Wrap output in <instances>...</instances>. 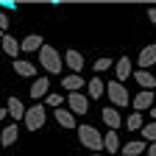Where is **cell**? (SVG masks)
Segmentation results:
<instances>
[{
  "instance_id": "obj_4",
  "label": "cell",
  "mask_w": 156,
  "mask_h": 156,
  "mask_svg": "<svg viewBox=\"0 0 156 156\" xmlns=\"http://www.w3.org/2000/svg\"><path fill=\"white\" fill-rule=\"evenodd\" d=\"M45 120H48V109H45L42 103L31 106L28 114H25V126H28V131H39V128L45 126Z\"/></svg>"
},
{
  "instance_id": "obj_12",
  "label": "cell",
  "mask_w": 156,
  "mask_h": 156,
  "mask_svg": "<svg viewBox=\"0 0 156 156\" xmlns=\"http://www.w3.org/2000/svg\"><path fill=\"white\" fill-rule=\"evenodd\" d=\"M114 75H117V81H126L128 75H134V64H131V58L128 56H120L117 58V64H114Z\"/></svg>"
},
{
  "instance_id": "obj_29",
  "label": "cell",
  "mask_w": 156,
  "mask_h": 156,
  "mask_svg": "<svg viewBox=\"0 0 156 156\" xmlns=\"http://www.w3.org/2000/svg\"><path fill=\"white\" fill-rule=\"evenodd\" d=\"M148 20H151L153 25H156V9H148Z\"/></svg>"
},
{
  "instance_id": "obj_8",
  "label": "cell",
  "mask_w": 156,
  "mask_h": 156,
  "mask_svg": "<svg viewBox=\"0 0 156 156\" xmlns=\"http://www.w3.org/2000/svg\"><path fill=\"white\" fill-rule=\"evenodd\" d=\"M6 109H9V114H11V120H14V123H20V120L25 123V114H28V109L23 106V101H20L17 95H11L9 101H6Z\"/></svg>"
},
{
  "instance_id": "obj_21",
  "label": "cell",
  "mask_w": 156,
  "mask_h": 156,
  "mask_svg": "<svg viewBox=\"0 0 156 156\" xmlns=\"http://www.w3.org/2000/svg\"><path fill=\"white\" fill-rule=\"evenodd\" d=\"M17 136H20V128H17V123L6 126V128H3V136H0V142H3V148H11V145L17 142Z\"/></svg>"
},
{
  "instance_id": "obj_11",
  "label": "cell",
  "mask_w": 156,
  "mask_h": 156,
  "mask_svg": "<svg viewBox=\"0 0 156 156\" xmlns=\"http://www.w3.org/2000/svg\"><path fill=\"white\" fill-rule=\"evenodd\" d=\"M64 64L70 67L73 75H78V73L84 70V56H81V50H73V48H70V50L64 53Z\"/></svg>"
},
{
  "instance_id": "obj_24",
  "label": "cell",
  "mask_w": 156,
  "mask_h": 156,
  "mask_svg": "<svg viewBox=\"0 0 156 156\" xmlns=\"http://www.w3.org/2000/svg\"><path fill=\"white\" fill-rule=\"evenodd\" d=\"M45 103H48L53 112H56V109H64V103H67V95H53V92H50V95L45 98Z\"/></svg>"
},
{
  "instance_id": "obj_3",
  "label": "cell",
  "mask_w": 156,
  "mask_h": 156,
  "mask_svg": "<svg viewBox=\"0 0 156 156\" xmlns=\"http://www.w3.org/2000/svg\"><path fill=\"white\" fill-rule=\"evenodd\" d=\"M106 98H109V101L114 103V109H126L131 101H134V98L126 92V87L120 84V81H117V78H114V81H109L106 84Z\"/></svg>"
},
{
  "instance_id": "obj_19",
  "label": "cell",
  "mask_w": 156,
  "mask_h": 156,
  "mask_svg": "<svg viewBox=\"0 0 156 156\" xmlns=\"http://www.w3.org/2000/svg\"><path fill=\"white\" fill-rule=\"evenodd\" d=\"M103 95H106V84L95 75L92 81L87 84V98H95V101H98V98H103Z\"/></svg>"
},
{
  "instance_id": "obj_28",
  "label": "cell",
  "mask_w": 156,
  "mask_h": 156,
  "mask_svg": "<svg viewBox=\"0 0 156 156\" xmlns=\"http://www.w3.org/2000/svg\"><path fill=\"white\" fill-rule=\"evenodd\" d=\"M0 6H3L6 11H11V9H17V3H14V0H3V3H0Z\"/></svg>"
},
{
  "instance_id": "obj_32",
  "label": "cell",
  "mask_w": 156,
  "mask_h": 156,
  "mask_svg": "<svg viewBox=\"0 0 156 156\" xmlns=\"http://www.w3.org/2000/svg\"><path fill=\"white\" fill-rule=\"evenodd\" d=\"M92 156H103V153H92Z\"/></svg>"
},
{
  "instance_id": "obj_6",
  "label": "cell",
  "mask_w": 156,
  "mask_h": 156,
  "mask_svg": "<svg viewBox=\"0 0 156 156\" xmlns=\"http://www.w3.org/2000/svg\"><path fill=\"white\" fill-rule=\"evenodd\" d=\"M131 106H134V112H145V109H153L156 106V95L151 92V89H142L140 95H134V101H131Z\"/></svg>"
},
{
  "instance_id": "obj_10",
  "label": "cell",
  "mask_w": 156,
  "mask_h": 156,
  "mask_svg": "<svg viewBox=\"0 0 156 156\" xmlns=\"http://www.w3.org/2000/svg\"><path fill=\"white\" fill-rule=\"evenodd\" d=\"M31 98H34V101H42V98H48L50 95V78H36V81L31 84V92H28Z\"/></svg>"
},
{
  "instance_id": "obj_20",
  "label": "cell",
  "mask_w": 156,
  "mask_h": 156,
  "mask_svg": "<svg viewBox=\"0 0 156 156\" xmlns=\"http://www.w3.org/2000/svg\"><path fill=\"white\" fill-rule=\"evenodd\" d=\"M14 73L23 75V78H34L36 75V67L31 62H25V58H17V62H14Z\"/></svg>"
},
{
  "instance_id": "obj_17",
  "label": "cell",
  "mask_w": 156,
  "mask_h": 156,
  "mask_svg": "<svg viewBox=\"0 0 156 156\" xmlns=\"http://www.w3.org/2000/svg\"><path fill=\"white\" fill-rule=\"evenodd\" d=\"M42 48H45V42H42V36H36V34H28L23 39V50L25 53H39Z\"/></svg>"
},
{
  "instance_id": "obj_14",
  "label": "cell",
  "mask_w": 156,
  "mask_h": 156,
  "mask_svg": "<svg viewBox=\"0 0 156 156\" xmlns=\"http://www.w3.org/2000/svg\"><path fill=\"white\" fill-rule=\"evenodd\" d=\"M87 84H89V81H84L81 75H64V78H62V87H64L70 95H73V92H81Z\"/></svg>"
},
{
  "instance_id": "obj_13",
  "label": "cell",
  "mask_w": 156,
  "mask_h": 156,
  "mask_svg": "<svg viewBox=\"0 0 156 156\" xmlns=\"http://www.w3.org/2000/svg\"><path fill=\"white\" fill-rule=\"evenodd\" d=\"M148 148H151V142H145V140H131L123 145V156H142V153H148Z\"/></svg>"
},
{
  "instance_id": "obj_25",
  "label": "cell",
  "mask_w": 156,
  "mask_h": 156,
  "mask_svg": "<svg viewBox=\"0 0 156 156\" xmlns=\"http://www.w3.org/2000/svg\"><path fill=\"white\" fill-rule=\"evenodd\" d=\"M142 140L151 142V145H156V123H148V126L142 128Z\"/></svg>"
},
{
  "instance_id": "obj_27",
  "label": "cell",
  "mask_w": 156,
  "mask_h": 156,
  "mask_svg": "<svg viewBox=\"0 0 156 156\" xmlns=\"http://www.w3.org/2000/svg\"><path fill=\"white\" fill-rule=\"evenodd\" d=\"M0 28H3V34H6V28H9V17H6V11L0 14Z\"/></svg>"
},
{
  "instance_id": "obj_31",
  "label": "cell",
  "mask_w": 156,
  "mask_h": 156,
  "mask_svg": "<svg viewBox=\"0 0 156 156\" xmlns=\"http://www.w3.org/2000/svg\"><path fill=\"white\" fill-rule=\"evenodd\" d=\"M151 117H153V123H156V106H153V109H151Z\"/></svg>"
},
{
  "instance_id": "obj_1",
  "label": "cell",
  "mask_w": 156,
  "mask_h": 156,
  "mask_svg": "<svg viewBox=\"0 0 156 156\" xmlns=\"http://www.w3.org/2000/svg\"><path fill=\"white\" fill-rule=\"evenodd\" d=\"M78 140H81V145L84 148H89L92 153H101V151H106V140L101 136V131H98L95 126H78Z\"/></svg>"
},
{
  "instance_id": "obj_26",
  "label": "cell",
  "mask_w": 156,
  "mask_h": 156,
  "mask_svg": "<svg viewBox=\"0 0 156 156\" xmlns=\"http://www.w3.org/2000/svg\"><path fill=\"white\" fill-rule=\"evenodd\" d=\"M109 67H114L112 58H98V62H95V73H106Z\"/></svg>"
},
{
  "instance_id": "obj_15",
  "label": "cell",
  "mask_w": 156,
  "mask_h": 156,
  "mask_svg": "<svg viewBox=\"0 0 156 156\" xmlns=\"http://www.w3.org/2000/svg\"><path fill=\"white\" fill-rule=\"evenodd\" d=\"M53 117H56V123L62 126V128H78V123H75V117H73L70 109H56Z\"/></svg>"
},
{
  "instance_id": "obj_7",
  "label": "cell",
  "mask_w": 156,
  "mask_h": 156,
  "mask_svg": "<svg viewBox=\"0 0 156 156\" xmlns=\"http://www.w3.org/2000/svg\"><path fill=\"white\" fill-rule=\"evenodd\" d=\"M153 64H156V42L145 45V48L140 50V56H136V70H148V67H153Z\"/></svg>"
},
{
  "instance_id": "obj_18",
  "label": "cell",
  "mask_w": 156,
  "mask_h": 156,
  "mask_svg": "<svg viewBox=\"0 0 156 156\" xmlns=\"http://www.w3.org/2000/svg\"><path fill=\"white\" fill-rule=\"evenodd\" d=\"M134 78H136V84H140L142 89H151V92L156 89V75H151L148 70H136Z\"/></svg>"
},
{
  "instance_id": "obj_16",
  "label": "cell",
  "mask_w": 156,
  "mask_h": 156,
  "mask_svg": "<svg viewBox=\"0 0 156 156\" xmlns=\"http://www.w3.org/2000/svg\"><path fill=\"white\" fill-rule=\"evenodd\" d=\"M3 50H6V56H11L14 62H17V53L23 50V42H17L11 34H3Z\"/></svg>"
},
{
  "instance_id": "obj_30",
  "label": "cell",
  "mask_w": 156,
  "mask_h": 156,
  "mask_svg": "<svg viewBox=\"0 0 156 156\" xmlns=\"http://www.w3.org/2000/svg\"><path fill=\"white\" fill-rule=\"evenodd\" d=\"M145 156H156V145H151V148H148V153H145Z\"/></svg>"
},
{
  "instance_id": "obj_5",
  "label": "cell",
  "mask_w": 156,
  "mask_h": 156,
  "mask_svg": "<svg viewBox=\"0 0 156 156\" xmlns=\"http://www.w3.org/2000/svg\"><path fill=\"white\" fill-rule=\"evenodd\" d=\"M67 109H70L73 114H78V117H84V114L89 112V98H87V95H81V92L67 95Z\"/></svg>"
},
{
  "instance_id": "obj_23",
  "label": "cell",
  "mask_w": 156,
  "mask_h": 156,
  "mask_svg": "<svg viewBox=\"0 0 156 156\" xmlns=\"http://www.w3.org/2000/svg\"><path fill=\"white\" fill-rule=\"evenodd\" d=\"M106 153H117V151H123V145H120V136H117V131H106Z\"/></svg>"
},
{
  "instance_id": "obj_22",
  "label": "cell",
  "mask_w": 156,
  "mask_h": 156,
  "mask_svg": "<svg viewBox=\"0 0 156 156\" xmlns=\"http://www.w3.org/2000/svg\"><path fill=\"white\" fill-rule=\"evenodd\" d=\"M145 126H148V123L142 120V114H140V112H134V114L126 117V128H128V131H142Z\"/></svg>"
},
{
  "instance_id": "obj_2",
  "label": "cell",
  "mask_w": 156,
  "mask_h": 156,
  "mask_svg": "<svg viewBox=\"0 0 156 156\" xmlns=\"http://www.w3.org/2000/svg\"><path fill=\"white\" fill-rule=\"evenodd\" d=\"M39 64H42V70L45 73H62V67H64V58L58 56V50L56 48H50V45H45L42 50H39Z\"/></svg>"
},
{
  "instance_id": "obj_9",
  "label": "cell",
  "mask_w": 156,
  "mask_h": 156,
  "mask_svg": "<svg viewBox=\"0 0 156 156\" xmlns=\"http://www.w3.org/2000/svg\"><path fill=\"white\" fill-rule=\"evenodd\" d=\"M101 117H103V123L109 126V131H117L120 126H126V123H123V114H120V109H114V106H106V109L101 112Z\"/></svg>"
}]
</instances>
